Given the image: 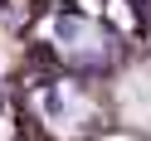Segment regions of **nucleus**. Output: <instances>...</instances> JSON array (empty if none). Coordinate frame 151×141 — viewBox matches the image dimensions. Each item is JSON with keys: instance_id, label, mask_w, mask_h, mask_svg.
Listing matches in <instances>:
<instances>
[{"instance_id": "1", "label": "nucleus", "mask_w": 151, "mask_h": 141, "mask_svg": "<svg viewBox=\"0 0 151 141\" xmlns=\"http://www.w3.org/2000/svg\"><path fill=\"white\" fill-rule=\"evenodd\" d=\"M127 117L132 122H151V68H141L127 83Z\"/></svg>"}, {"instance_id": "2", "label": "nucleus", "mask_w": 151, "mask_h": 141, "mask_svg": "<svg viewBox=\"0 0 151 141\" xmlns=\"http://www.w3.org/2000/svg\"><path fill=\"white\" fill-rule=\"evenodd\" d=\"M0 15H5V0H0Z\"/></svg>"}]
</instances>
